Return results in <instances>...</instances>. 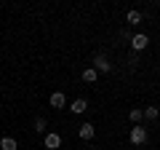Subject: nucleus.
Returning <instances> with one entry per match:
<instances>
[{"instance_id": "obj_2", "label": "nucleus", "mask_w": 160, "mask_h": 150, "mask_svg": "<svg viewBox=\"0 0 160 150\" xmlns=\"http://www.w3.org/2000/svg\"><path fill=\"white\" fill-rule=\"evenodd\" d=\"M93 70H96V72H109L112 64H109V59L104 56V54H96V56H93Z\"/></svg>"}, {"instance_id": "obj_4", "label": "nucleus", "mask_w": 160, "mask_h": 150, "mask_svg": "<svg viewBox=\"0 0 160 150\" xmlns=\"http://www.w3.org/2000/svg\"><path fill=\"white\" fill-rule=\"evenodd\" d=\"M64 104H67V97H64L62 91H53V94H51V107H56V110H62Z\"/></svg>"}, {"instance_id": "obj_13", "label": "nucleus", "mask_w": 160, "mask_h": 150, "mask_svg": "<svg viewBox=\"0 0 160 150\" xmlns=\"http://www.w3.org/2000/svg\"><path fill=\"white\" fill-rule=\"evenodd\" d=\"M35 131H46V118H35Z\"/></svg>"}, {"instance_id": "obj_1", "label": "nucleus", "mask_w": 160, "mask_h": 150, "mask_svg": "<svg viewBox=\"0 0 160 150\" xmlns=\"http://www.w3.org/2000/svg\"><path fill=\"white\" fill-rule=\"evenodd\" d=\"M128 139H131V145H144L147 142V129L144 126H133L131 134H128Z\"/></svg>"}, {"instance_id": "obj_12", "label": "nucleus", "mask_w": 160, "mask_h": 150, "mask_svg": "<svg viewBox=\"0 0 160 150\" xmlns=\"http://www.w3.org/2000/svg\"><path fill=\"white\" fill-rule=\"evenodd\" d=\"M142 113H144V118H149V121H155V118L160 115V110H158V107H147V110H142Z\"/></svg>"}, {"instance_id": "obj_8", "label": "nucleus", "mask_w": 160, "mask_h": 150, "mask_svg": "<svg viewBox=\"0 0 160 150\" xmlns=\"http://www.w3.org/2000/svg\"><path fill=\"white\" fill-rule=\"evenodd\" d=\"M59 145H62V137H59V134H46V147H59Z\"/></svg>"}, {"instance_id": "obj_6", "label": "nucleus", "mask_w": 160, "mask_h": 150, "mask_svg": "<svg viewBox=\"0 0 160 150\" xmlns=\"http://www.w3.org/2000/svg\"><path fill=\"white\" fill-rule=\"evenodd\" d=\"M69 107H72V113H78V115H80V113H86V110H88V102H86L83 97H80V99H75V102L69 104Z\"/></svg>"}, {"instance_id": "obj_9", "label": "nucleus", "mask_w": 160, "mask_h": 150, "mask_svg": "<svg viewBox=\"0 0 160 150\" xmlns=\"http://www.w3.org/2000/svg\"><path fill=\"white\" fill-rule=\"evenodd\" d=\"M96 78H99V72H96V70H93V67H88L86 72H83V81H86V83H93V81H96Z\"/></svg>"}, {"instance_id": "obj_7", "label": "nucleus", "mask_w": 160, "mask_h": 150, "mask_svg": "<svg viewBox=\"0 0 160 150\" xmlns=\"http://www.w3.org/2000/svg\"><path fill=\"white\" fill-rule=\"evenodd\" d=\"M19 145H16V139L13 137H3L0 139V150H16Z\"/></svg>"}, {"instance_id": "obj_5", "label": "nucleus", "mask_w": 160, "mask_h": 150, "mask_svg": "<svg viewBox=\"0 0 160 150\" xmlns=\"http://www.w3.org/2000/svg\"><path fill=\"white\" fill-rule=\"evenodd\" d=\"M78 134H80V139H93V134H96V129H93L91 123H83V126L78 129Z\"/></svg>"}, {"instance_id": "obj_10", "label": "nucleus", "mask_w": 160, "mask_h": 150, "mask_svg": "<svg viewBox=\"0 0 160 150\" xmlns=\"http://www.w3.org/2000/svg\"><path fill=\"white\" fill-rule=\"evenodd\" d=\"M128 118H131V123H133V126H136V123H139V121H142V118H144V113H142V110H139V107H133L131 113H128Z\"/></svg>"}, {"instance_id": "obj_3", "label": "nucleus", "mask_w": 160, "mask_h": 150, "mask_svg": "<svg viewBox=\"0 0 160 150\" xmlns=\"http://www.w3.org/2000/svg\"><path fill=\"white\" fill-rule=\"evenodd\" d=\"M147 43H149L147 35H133V38H131V48H133V51H144Z\"/></svg>"}, {"instance_id": "obj_11", "label": "nucleus", "mask_w": 160, "mask_h": 150, "mask_svg": "<svg viewBox=\"0 0 160 150\" xmlns=\"http://www.w3.org/2000/svg\"><path fill=\"white\" fill-rule=\"evenodd\" d=\"M126 22L128 24H139V22H142V13H139V11H128L126 13Z\"/></svg>"}, {"instance_id": "obj_14", "label": "nucleus", "mask_w": 160, "mask_h": 150, "mask_svg": "<svg viewBox=\"0 0 160 150\" xmlns=\"http://www.w3.org/2000/svg\"><path fill=\"white\" fill-rule=\"evenodd\" d=\"M86 150H91V147H86Z\"/></svg>"}]
</instances>
